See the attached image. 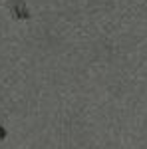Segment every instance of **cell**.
I'll list each match as a JSON object with an SVG mask.
<instances>
[{"label": "cell", "mask_w": 147, "mask_h": 149, "mask_svg": "<svg viewBox=\"0 0 147 149\" xmlns=\"http://www.w3.org/2000/svg\"><path fill=\"white\" fill-rule=\"evenodd\" d=\"M4 137H6V129L0 125V139H4Z\"/></svg>", "instance_id": "2"}, {"label": "cell", "mask_w": 147, "mask_h": 149, "mask_svg": "<svg viewBox=\"0 0 147 149\" xmlns=\"http://www.w3.org/2000/svg\"><path fill=\"white\" fill-rule=\"evenodd\" d=\"M8 8L12 12V18H16V20H30L32 18V14L26 10L24 0H10L8 2Z\"/></svg>", "instance_id": "1"}]
</instances>
